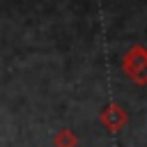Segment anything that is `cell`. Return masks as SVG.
<instances>
[{
    "label": "cell",
    "instance_id": "obj_1",
    "mask_svg": "<svg viewBox=\"0 0 147 147\" xmlns=\"http://www.w3.org/2000/svg\"><path fill=\"white\" fill-rule=\"evenodd\" d=\"M142 67H145V51L140 46H136L131 53H126V60H124V69L129 76H133L138 83H145L142 78Z\"/></svg>",
    "mask_w": 147,
    "mask_h": 147
},
{
    "label": "cell",
    "instance_id": "obj_3",
    "mask_svg": "<svg viewBox=\"0 0 147 147\" xmlns=\"http://www.w3.org/2000/svg\"><path fill=\"white\" fill-rule=\"evenodd\" d=\"M53 142H55V147H74V145H76V136L64 129V131H60V133L55 136Z\"/></svg>",
    "mask_w": 147,
    "mask_h": 147
},
{
    "label": "cell",
    "instance_id": "obj_2",
    "mask_svg": "<svg viewBox=\"0 0 147 147\" xmlns=\"http://www.w3.org/2000/svg\"><path fill=\"white\" fill-rule=\"evenodd\" d=\"M124 119H126V115H124V110H122L119 106H108V108L103 110V124H106L108 129L122 126Z\"/></svg>",
    "mask_w": 147,
    "mask_h": 147
}]
</instances>
